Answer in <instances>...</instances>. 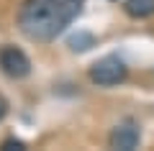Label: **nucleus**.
<instances>
[{"mask_svg":"<svg viewBox=\"0 0 154 151\" xmlns=\"http://www.w3.org/2000/svg\"><path fill=\"white\" fill-rule=\"evenodd\" d=\"M85 0H26L18 13V28L31 41H54L80 13Z\"/></svg>","mask_w":154,"mask_h":151,"instance_id":"f257e3e1","label":"nucleus"},{"mask_svg":"<svg viewBox=\"0 0 154 151\" xmlns=\"http://www.w3.org/2000/svg\"><path fill=\"white\" fill-rule=\"evenodd\" d=\"M128 74V67L123 64L116 54H108L103 59H98L93 67H90V80L100 87H113L118 82H123Z\"/></svg>","mask_w":154,"mask_h":151,"instance_id":"f03ea898","label":"nucleus"},{"mask_svg":"<svg viewBox=\"0 0 154 151\" xmlns=\"http://www.w3.org/2000/svg\"><path fill=\"white\" fill-rule=\"evenodd\" d=\"M0 69L13 80H23V77L31 74V59L21 49L5 46V49H0Z\"/></svg>","mask_w":154,"mask_h":151,"instance_id":"7ed1b4c3","label":"nucleus"},{"mask_svg":"<svg viewBox=\"0 0 154 151\" xmlns=\"http://www.w3.org/2000/svg\"><path fill=\"white\" fill-rule=\"evenodd\" d=\"M139 146V125L126 120V123L116 125L113 133H110V149H118V151H131Z\"/></svg>","mask_w":154,"mask_h":151,"instance_id":"20e7f679","label":"nucleus"},{"mask_svg":"<svg viewBox=\"0 0 154 151\" xmlns=\"http://www.w3.org/2000/svg\"><path fill=\"white\" fill-rule=\"evenodd\" d=\"M123 8L131 18H149L154 13V0H126Z\"/></svg>","mask_w":154,"mask_h":151,"instance_id":"39448f33","label":"nucleus"},{"mask_svg":"<svg viewBox=\"0 0 154 151\" xmlns=\"http://www.w3.org/2000/svg\"><path fill=\"white\" fill-rule=\"evenodd\" d=\"M69 46H72V51H88L90 46H95V36L80 31V33H75V36H69Z\"/></svg>","mask_w":154,"mask_h":151,"instance_id":"423d86ee","label":"nucleus"},{"mask_svg":"<svg viewBox=\"0 0 154 151\" xmlns=\"http://www.w3.org/2000/svg\"><path fill=\"white\" fill-rule=\"evenodd\" d=\"M0 149H3V151H11V149H26V143H23V141H18V138H5Z\"/></svg>","mask_w":154,"mask_h":151,"instance_id":"0eeeda50","label":"nucleus"},{"mask_svg":"<svg viewBox=\"0 0 154 151\" xmlns=\"http://www.w3.org/2000/svg\"><path fill=\"white\" fill-rule=\"evenodd\" d=\"M5 113H8V103L3 100V97H0V120L5 118Z\"/></svg>","mask_w":154,"mask_h":151,"instance_id":"6e6552de","label":"nucleus"}]
</instances>
